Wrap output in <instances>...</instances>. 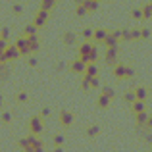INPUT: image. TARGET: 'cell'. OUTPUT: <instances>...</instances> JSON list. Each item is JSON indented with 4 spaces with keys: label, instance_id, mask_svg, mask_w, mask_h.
<instances>
[{
    "label": "cell",
    "instance_id": "83f0119b",
    "mask_svg": "<svg viewBox=\"0 0 152 152\" xmlns=\"http://www.w3.org/2000/svg\"><path fill=\"white\" fill-rule=\"evenodd\" d=\"M94 2H98V0H94Z\"/></svg>",
    "mask_w": 152,
    "mask_h": 152
},
{
    "label": "cell",
    "instance_id": "cb8c5ba5",
    "mask_svg": "<svg viewBox=\"0 0 152 152\" xmlns=\"http://www.w3.org/2000/svg\"><path fill=\"white\" fill-rule=\"evenodd\" d=\"M10 118H12V115L8 114V112H4V114H2V121H10Z\"/></svg>",
    "mask_w": 152,
    "mask_h": 152
},
{
    "label": "cell",
    "instance_id": "5bb4252c",
    "mask_svg": "<svg viewBox=\"0 0 152 152\" xmlns=\"http://www.w3.org/2000/svg\"><path fill=\"white\" fill-rule=\"evenodd\" d=\"M133 110H135V114H141V112H145V104H142L141 100L135 102V104H133Z\"/></svg>",
    "mask_w": 152,
    "mask_h": 152
},
{
    "label": "cell",
    "instance_id": "52a82bcc",
    "mask_svg": "<svg viewBox=\"0 0 152 152\" xmlns=\"http://www.w3.org/2000/svg\"><path fill=\"white\" fill-rule=\"evenodd\" d=\"M115 56H118V48H108V52H106V64H115Z\"/></svg>",
    "mask_w": 152,
    "mask_h": 152
},
{
    "label": "cell",
    "instance_id": "7c38bea8",
    "mask_svg": "<svg viewBox=\"0 0 152 152\" xmlns=\"http://www.w3.org/2000/svg\"><path fill=\"white\" fill-rule=\"evenodd\" d=\"M87 12H89V10H87V8L83 6V4H79V6L75 8V15H77V18H83V15H85Z\"/></svg>",
    "mask_w": 152,
    "mask_h": 152
},
{
    "label": "cell",
    "instance_id": "277c9868",
    "mask_svg": "<svg viewBox=\"0 0 152 152\" xmlns=\"http://www.w3.org/2000/svg\"><path fill=\"white\" fill-rule=\"evenodd\" d=\"M4 56H6V60H14V58H18V56H21V52L18 50V46H8L6 52H4Z\"/></svg>",
    "mask_w": 152,
    "mask_h": 152
},
{
    "label": "cell",
    "instance_id": "9a60e30c",
    "mask_svg": "<svg viewBox=\"0 0 152 152\" xmlns=\"http://www.w3.org/2000/svg\"><path fill=\"white\" fill-rule=\"evenodd\" d=\"M135 96H137L139 100H142V98L146 96V91L145 89H137V91H135Z\"/></svg>",
    "mask_w": 152,
    "mask_h": 152
},
{
    "label": "cell",
    "instance_id": "ffe728a7",
    "mask_svg": "<svg viewBox=\"0 0 152 152\" xmlns=\"http://www.w3.org/2000/svg\"><path fill=\"white\" fill-rule=\"evenodd\" d=\"M8 35H10V29H8V27H4V29H2V33H0V39H4V41H6V39H8Z\"/></svg>",
    "mask_w": 152,
    "mask_h": 152
},
{
    "label": "cell",
    "instance_id": "ac0fdd59",
    "mask_svg": "<svg viewBox=\"0 0 152 152\" xmlns=\"http://www.w3.org/2000/svg\"><path fill=\"white\" fill-rule=\"evenodd\" d=\"M102 94H106L108 98H112V96H114L115 93H114V89H110V87H106V89H104V93H102Z\"/></svg>",
    "mask_w": 152,
    "mask_h": 152
},
{
    "label": "cell",
    "instance_id": "7402d4cb",
    "mask_svg": "<svg viewBox=\"0 0 152 152\" xmlns=\"http://www.w3.org/2000/svg\"><path fill=\"white\" fill-rule=\"evenodd\" d=\"M135 98H137V96H135V93H127V94H125V100H127V102H133Z\"/></svg>",
    "mask_w": 152,
    "mask_h": 152
},
{
    "label": "cell",
    "instance_id": "8fae6325",
    "mask_svg": "<svg viewBox=\"0 0 152 152\" xmlns=\"http://www.w3.org/2000/svg\"><path fill=\"white\" fill-rule=\"evenodd\" d=\"M108 104H110V98H108L106 94H100V96H98V106H100V108H106Z\"/></svg>",
    "mask_w": 152,
    "mask_h": 152
},
{
    "label": "cell",
    "instance_id": "9c48e42d",
    "mask_svg": "<svg viewBox=\"0 0 152 152\" xmlns=\"http://www.w3.org/2000/svg\"><path fill=\"white\" fill-rule=\"evenodd\" d=\"M108 37V31L106 29H96L94 31V41H98V42H104V39Z\"/></svg>",
    "mask_w": 152,
    "mask_h": 152
},
{
    "label": "cell",
    "instance_id": "8992f818",
    "mask_svg": "<svg viewBox=\"0 0 152 152\" xmlns=\"http://www.w3.org/2000/svg\"><path fill=\"white\" fill-rule=\"evenodd\" d=\"M29 129L33 131V133H41V129H42V125H41V118H33L29 121Z\"/></svg>",
    "mask_w": 152,
    "mask_h": 152
},
{
    "label": "cell",
    "instance_id": "7a4b0ae2",
    "mask_svg": "<svg viewBox=\"0 0 152 152\" xmlns=\"http://www.w3.org/2000/svg\"><path fill=\"white\" fill-rule=\"evenodd\" d=\"M87 66H89V64H85V62H83L81 58H79V60H75V62H71L69 69L73 71V73H83V71L87 69Z\"/></svg>",
    "mask_w": 152,
    "mask_h": 152
},
{
    "label": "cell",
    "instance_id": "ba28073f",
    "mask_svg": "<svg viewBox=\"0 0 152 152\" xmlns=\"http://www.w3.org/2000/svg\"><path fill=\"white\" fill-rule=\"evenodd\" d=\"M60 119H62V123L64 125H71V121H73V115L69 114V112H62V114H60Z\"/></svg>",
    "mask_w": 152,
    "mask_h": 152
},
{
    "label": "cell",
    "instance_id": "3957f363",
    "mask_svg": "<svg viewBox=\"0 0 152 152\" xmlns=\"http://www.w3.org/2000/svg\"><path fill=\"white\" fill-rule=\"evenodd\" d=\"M46 19H48V12H45V10H41L37 14V18H35V25L37 27H42L46 23Z\"/></svg>",
    "mask_w": 152,
    "mask_h": 152
},
{
    "label": "cell",
    "instance_id": "6da1fadb",
    "mask_svg": "<svg viewBox=\"0 0 152 152\" xmlns=\"http://www.w3.org/2000/svg\"><path fill=\"white\" fill-rule=\"evenodd\" d=\"M15 46H18V50L21 52V54H29L31 48H29V39L27 37H19L18 41H15Z\"/></svg>",
    "mask_w": 152,
    "mask_h": 152
},
{
    "label": "cell",
    "instance_id": "2e32d148",
    "mask_svg": "<svg viewBox=\"0 0 152 152\" xmlns=\"http://www.w3.org/2000/svg\"><path fill=\"white\" fill-rule=\"evenodd\" d=\"M83 37H85V39H89V37H94V31L87 27V29H83Z\"/></svg>",
    "mask_w": 152,
    "mask_h": 152
},
{
    "label": "cell",
    "instance_id": "30bf717a",
    "mask_svg": "<svg viewBox=\"0 0 152 152\" xmlns=\"http://www.w3.org/2000/svg\"><path fill=\"white\" fill-rule=\"evenodd\" d=\"M54 4H56V0H41V10H45V12H50Z\"/></svg>",
    "mask_w": 152,
    "mask_h": 152
},
{
    "label": "cell",
    "instance_id": "5b68a950",
    "mask_svg": "<svg viewBox=\"0 0 152 152\" xmlns=\"http://www.w3.org/2000/svg\"><path fill=\"white\" fill-rule=\"evenodd\" d=\"M114 75H115L118 79H125V77H127V67L121 66V64H118V66L114 67Z\"/></svg>",
    "mask_w": 152,
    "mask_h": 152
},
{
    "label": "cell",
    "instance_id": "44dd1931",
    "mask_svg": "<svg viewBox=\"0 0 152 152\" xmlns=\"http://www.w3.org/2000/svg\"><path fill=\"white\" fill-rule=\"evenodd\" d=\"M18 100H19V102H25V100H27V93H23V91H21V93L18 94Z\"/></svg>",
    "mask_w": 152,
    "mask_h": 152
},
{
    "label": "cell",
    "instance_id": "4316f807",
    "mask_svg": "<svg viewBox=\"0 0 152 152\" xmlns=\"http://www.w3.org/2000/svg\"><path fill=\"white\" fill-rule=\"evenodd\" d=\"M0 106H2V96H0Z\"/></svg>",
    "mask_w": 152,
    "mask_h": 152
},
{
    "label": "cell",
    "instance_id": "e0dca14e",
    "mask_svg": "<svg viewBox=\"0 0 152 152\" xmlns=\"http://www.w3.org/2000/svg\"><path fill=\"white\" fill-rule=\"evenodd\" d=\"M96 133H98V127L96 125H93V127L87 129V135H89V137H93V135H96Z\"/></svg>",
    "mask_w": 152,
    "mask_h": 152
},
{
    "label": "cell",
    "instance_id": "603a6c76",
    "mask_svg": "<svg viewBox=\"0 0 152 152\" xmlns=\"http://www.w3.org/2000/svg\"><path fill=\"white\" fill-rule=\"evenodd\" d=\"M133 18H135V19L142 18V12H141V10H135V12H133Z\"/></svg>",
    "mask_w": 152,
    "mask_h": 152
},
{
    "label": "cell",
    "instance_id": "4fadbf2b",
    "mask_svg": "<svg viewBox=\"0 0 152 152\" xmlns=\"http://www.w3.org/2000/svg\"><path fill=\"white\" fill-rule=\"evenodd\" d=\"M64 42H66V45H73L75 42V35L73 33H66L64 35Z\"/></svg>",
    "mask_w": 152,
    "mask_h": 152
},
{
    "label": "cell",
    "instance_id": "484cf974",
    "mask_svg": "<svg viewBox=\"0 0 152 152\" xmlns=\"http://www.w3.org/2000/svg\"><path fill=\"white\" fill-rule=\"evenodd\" d=\"M29 66H37V60H35V58H29Z\"/></svg>",
    "mask_w": 152,
    "mask_h": 152
},
{
    "label": "cell",
    "instance_id": "d6986e66",
    "mask_svg": "<svg viewBox=\"0 0 152 152\" xmlns=\"http://www.w3.org/2000/svg\"><path fill=\"white\" fill-rule=\"evenodd\" d=\"M12 10H14V14H21V12H23V6H21V4H14V8H12Z\"/></svg>",
    "mask_w": 152,
    "mask_h": 152
},
{
    "label": "cell",
    "instance_id": "d4e9b609",
    "mask_svg": "<svg viewBox=\"0 0 152 152\" xmlns=\"http://www.w3.org/2000/svg\"><path fill=\"white\" fill-rule=\"evenodd\" d=\"M41 114H42V115H48V114H50V110H48V108H42Z\"/></svg>",
    "mask_w": 152,
    "mask_h": 152
}]
</instances>
